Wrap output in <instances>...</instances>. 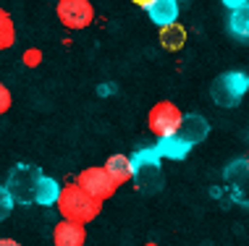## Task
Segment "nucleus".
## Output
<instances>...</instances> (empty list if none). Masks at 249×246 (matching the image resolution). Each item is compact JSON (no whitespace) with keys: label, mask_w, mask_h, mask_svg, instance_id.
<instances>
[{"label":"nucleus","mask_w":249,"mask_h":246,"mask_svg":"<svg viewBox=\"0 0 249 246\" xmlns=\"http://www.w3.org/2000/svg\"><path fill=\"white\" fill-rule=\"evenodd\" d=\"M55 207H58V212H60L63 220L84 225V228H87V223H92L100 215L103 204H100L97 199H92L76 181H71V183L60 186V197H58Z\"/></svg>","instance_id":"obj_1"},{"label":"nucleus","mask_w":249,"mask_h":246,"mask_svg":"<svg viewBox=\"0 0 249 246\" xmlns=\"http://www.w3.org/2000/svg\"><path fill=\"white\" fill-rule=\"evenodd\" d=\"M45 173L35 168V165H26V163H18L8 170V178H5V191L11 194L13 204L21 202V204H32L37 197V189H39V181H42Z\"/></svg>","instance_id":"obj_2"},{"label":"nucleus","mask_w":249,"mask_h":246,"mask_svg":"<svg viewBox=\"0 0 249 246\" xmlns=\"http://www.w3.org/2000/svg\"><path fill=\"white\" fill-rule=\"evenodd\" d=\"M249 92V74L244 71H226V74L215 76L210 84V97L218 108H236Z\"/></svg>","instance_id":"obj_3"},{"label":"nucleus","mask_w":249,"mask_h":246,"mask_svg":"<svg viewBox=\"0 0 249 246\" xmlns=\"http://www.w3.org/2000/svg\"><path fill=\"white\" fill-rule=\"evenodd\" d=\"M181 123H184V113H181V108L176 102H171V99L155 102L150 108V113H147V129L158 136V142L173 136L181 129Z\"/></svg>","instance_id":"obj_4"},{"label":"nucleus","mask_w":249,"mask_h":246,"mask_svg":"<svg viewBox=\"0 0 249 246\" xmlns=\"http://www.w3.org/2000/svg\"><path fill=\"white\" fill-rule=\"evenodd\" d=\"M160 160L163 157L158 155L155 147L139 149L137 155H131V173L134 178L131 181L139 186L142 191H158L160 189Z\"/></svg>","instance_id":"obj_5"},{"label":"nucleus","mask_w":249,"mask_h":246,"mask_svg":"<svg viewBox=\"0 0 249 246\" xmlns=\"http://www.w3.org/2000/svg\"><path fill=\"white\" fill-rule=\"evenodd\" d=\"M76 183L82 186V189H84L92 199H97L100 204H103L105 199H110V197L118 191L116 181L107 176V170L103 168V165H92V168H84V170L76 176Z\"/></svg>","instance_id":"obj_6"},{"label":"nucleus","mask_w":249,"mask_h":246,"mask_svg":"<svg viewBox=\"0 0 249 246\" xmlns=\"http://www.w3.org/2000/svg\"><path fill=\"white\" fill-rule=\"evenodd\" d=\"M223 183L233 202L241 207H249V157H239V160L226 165Z\"/></svg>","instance_id":"obj_7"},{"label":"nucleus","mask_w":249,"mask_h":246,"mask_svg":"<svg viewBox=\"0 0 249 246\" xmlns=\"http://www.w3.org/2000/svg\"><path fill=\"white\" fill-rule=\"evenodd\" d=\"M58 21L66 26V29H87L92 21H95V5L89 0H60L55 5Z\"/></svg>","instance_id":"obj_8"},{"label":"nucleus","mask_w":249,"mask_h":246,"mask_svg":"<svg viewBox=\"0 0 249 246\" xmlns=\"http://www.w3.org/2000/svg\"><path fill=\"white\" fill-rule=\"evenodd\" d=\"M228 32L239 39H249V0H228L226 3Z\"/></svg>","instance_id":"obj_9"},{"label":"nucleus","mask_w":249,"mask_h":246,"mask_svg":"<svg viewBox=\"0 0 249 246\" xmlns=\"http://www.w3.org/2000/svg\"><path fill=\"white\" fill-rule=\"evenodd\" d=\"M87 241V228L69 220H60L53 228V246H84Z\"/></svg>","instance_id":"obj_10"},{"label":"nucleus","mask_w":249,"mask_h":246,"mask_svg":"<svg viewBox=\"0 0 249 246\" xmlns=\"http://www.w3.org/2000/svg\"><path fill=\"white\" fill-rule=\"evenodd\" d=\"M176 134L184 139L186 144L194 147V144H199L202 139L210 134V123H207L199 113H189V115H184V123H181V129L176 131Z\"/></svg>","instance_id":"obj_11"},{"label":"nucleus","mask_w":249,"mask_h":246,"mask_svg":"<svg viewBox=\"0 0 249 246\" xmlns=\"http://www.w3.org/2000/svg\"><path fill=\"white\" fill-rule=\"evenodd\" d=\"M144 11L150 13V18L160 26V29L178 21V3L176 0H147Z\"/></svg>","instance_id":"obj_12"},{"label":"nucleus","mask_w":249,"mask_h":246,"mask_svg":"<svg viewBox=\"0 0 249 246\" xmlns=\"http://www.w3.org/2000/svg\"><path fill=\"white\" fill-rule=\"evenodd\" d=\"M103 168L107 170V176L116 181V186H124V183H129L131 178H134V173H131V157L129 155H121V152H116V155L107 157Z\"/></svg>","instance_id":"obj_13"},{"label":"nucleus","mask_w":249,"mask_h":246,"mask_svg":"<svg viewBox=\"0 0 249 246\" xmlns=\"http://www.w3.org/2000/svg\"><path fill=\"white\" fill-rule=\"evenodd\" d=\"M155 149H158L160 157H168V160H184V157L192 152V144H186L178 134H173L168 139H160Z\"/></svg>","instance_id":"obj_14"},{"label":"nucleus","mask_w":249,"mask_h":246,"mask_svg":"<svg viewBox=\"0 0 249 246\" xmlns=\"http://www.w3.org/2000/svg\"><path fill=\"white\" fill-rule=\"evenodd\" d=\"M158 39H160V45H163L165 50L176 52V50H181L186 45V29L176 21L171 26H163V29L158 32Z\"/></svg>","instance_id":"obj_15"},{"label":"nucleus","mask_w":249,"mask_h":246,"mask_svg":"<svg viewBox=\"0 0 249 246\" xmlns=\"http://www.w3.org/2000/svg\"><path fill=\"white\" fill-rule=\"evenodd\" d=\"M58 197H60L58 181H55V178H50V176H42L39 189H37V197H35V204H42V207H55Z\"/></svg>","instance_id":"obj_16"},{"label":"nucleus","mask_w":249,"mask_h":246,"mask_svg":"<svg viewBox=\"0 0 249 246\" xmlns=\"http://www.w3.org/2000/svg\"><path fill=\"white\" fill-rule=\"evenodd\" d=\"M16 42V24H13L11 13L0 8V50H8Z\"/></svg>","instance_id":"obj_17"},{"label":"nucleus","mask_w":249,"mask_h":246,"mask_svg":"<svg viewBox=\"0 0 249 246\" xmlns=\"http://www.w3.org/2000/svg\"><path fill=\"white\" fill-rule=\"evenodd\" d=\"M11 210H13V199H11L8 191H5V186L0 183V223H3V220H8Z\"/></svg>","instance_id":"obj_18"},{"label":"nucleus","mask_w":249,"mask_h":246,"mask_svg":"<svg viewBox=\"0 0 249 246\" xmlns=\"http://www.w3.org/2000/svg\"><path fill=\"white\" fill-rule=\"evenodd\" d=\"M11 105H13L11 89H8V86H5L3 82H0V115H5V113L11 110Z\"/></svg>","instance_id":"obj_19"},{"label":"nucleus","mask_w":249,"mask_h":246,"mask_svg":"<svg viewBox=\"0 0 249 246\" xmlns=\"http://www.w3.org/2000/svg\"><path fill=\"white\" fill-rule=\"evenodd\" d=\"M39 63H42V50H39V48L24 50V66H29V68H37Z\"/></svg>","instance_id":"obj_20"},{"label":"nucleus","mask_w":249,"mask_h":246,"mask_svg":"<svg viewBox=\"0 0 249 246\" xmlns=\"http://www.w3.org/2000/svg\"><path fill=\"white\" fill-rule=\"evenodd\" d=\"M0 246H21V244L13 241V238H0Z\"/></svg>","instance_id":"obj_21"},{"label":"nucleus","mask_w":249,"mask_h":246,"mask_svg":"<svg viewBox=\"0 0 249 246\" xmlns=\"http://www.w3.org/2000/svg\"><path fill=\"white\" fill-rule=\"evenodd\" d=\"M144 246H160V244H155V241H150V244H144Z\"/></svg>","instance_id":"obj_22"}]
</instances>
